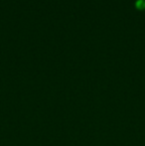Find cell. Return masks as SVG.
<instances>
[{
	"mask_svg": "<svg viewBox=\"0 0 145 146\" xmlns=\"http://www.w3.org/2000/svg\"><path fill=\"white\" fill-rule=\"evenodd\" d=\"M136 6H137L138 8H144L145 0H137V1H136Z\"/></svg>",
	"mask_w": 145,
	"mask_h": 146,
	"instance_id": "cell-1",
	"label": "cell"
}]
</instances>
